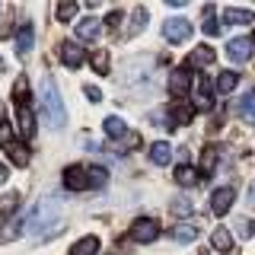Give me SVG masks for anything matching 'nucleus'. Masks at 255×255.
Masks as SVG:
<instances>
[{"label":"nucleus","instance_id":"1","mask_svg":"<svg viewBox=\"0 0 255 255\" xmlns=\"http://www.w3.org/2000/svg\"><path fill=\"white\" fill-rule=\"evenodd\" d=\"M61 198H38V204H32V211L22 217V230L29 236H48V233H61Z\"/></svg>","mask_w":255,"mask_h":255},{"label":"nucleus","instance_id":"2","mask_svg":"<svg viewBox=\"0 0 255 255\" xmlns=\"http://www.w3.org/2000/svg\"><path fill=\"white\" fill-rule=\"evenodd\" d=\"M38 93H42V109H45V118L51 122L54 128H64L67 125V109L61 102V93H58V83L51 77H42L38 83Z\"/></svg>","mask_w":255,"mask_h":255},{"label":"nucleus","instance_id":"3","mask_svg":"<svg viewBox=\"0 0 255 255\" xmlns=\"http://www.w3.org/2000/svg\"><path fill=\"white\" fill-rule=\"evenodd\" d=\"M255 54V38H246V35H236L227 42V58L233 64H246Z\"/></svg>","mask_w":255,"mask_h":255},{"label":"nucleus","instance_id":"4","mask_svg":"<svg viewBox=\"0 0 255 255\" xmlns=\"http://www.w3.org/2000/svg\"><path fill=\"white\" fill-rule=\"evenodd\" d=\"M156 236H159V223L153 217H137L131 223V239H134V243L147 246V243H153Z\"/></svg>","mask_w":255,"mask_h":255},{"label":"nucleus","instance_id":"5","mask_svg":"<svg viewBox=\"0 0 255 255\" xmlns=\"http://www.w3.org/2000/svg\"><path fill=\"white\" fill-rule=\"evenodd\" d=\"M163 35H166V42H172V45H182V42H188V35H191V22L188 19H166L163 22Z\"/></svg>","mask_w":255,"mask_h":255},{"label":"nucleus","instance_id":"6","mask_svg":"<svg viewBox=\"0 0 255 255\" xmlns=\"http://www.w3.org/2000/svg\"><path fill=\"white\" fill-rule=\"evenodd\" d=\"M61 61H64V67L77 70V67H83L86 54H83V48H80L77 42H64V45H61Z\"/></svg>","mask_w":255,"mask_h":255},{"label":"nucleus","instance_id":"7","mask_svg":"<svg viewBox=\"0 0 255 255\" xmlns=\"http://www.w3.org/2000/svg\"><path fill=\"white\" fill-rule=\"evenodd\" d=\"M233 198H236V191L230 188V185H223V188H217L211 195V211L217 214V217H223V214L230 211V204H233Z\"/></svg>","mask_w":255,"mask_h":255},{"label":"nucleus","instance_id":"8","mask_svg":"<svg viewBox=\"0 0 255 255\" xmlns=\"http://www.w3.org/2000/svg\"><path fill=\"white\" fill-rule=\"evenodd\" d=\"M64 185H67L70 191H83V188H90L86 169H83V166H67V169H64Z\"/></svg>","mask_w":255,"mask_h":255},{"label":"nucleus","instance_id":"9","mask_svg":"<svg viewBox=\"0 0 255 255\" xmlns=\"http://www.w3.org/2000/svg\"><path fill=\"white\" fill-rule=\"evenodd\" d=\"M236 115L243 118V122L255 125V90H246L243 96H239V102H236Z\"/></svg>","mask_w":255,"mask_h":255},{"label":"nucleus","instance_id":"10","mask_svg":"<svg viewBox=\"0 0 255 255\" xmlns=\"http://www.w3.org/2000/svg\"><path fill=\"white\" fill-rule=\"evenodd\" d=\"M99 32H102V22L93 19V16H86V19L77 22V38L80 42H93V38H99Z\"/></svg>","mask_w":255,"mask_h":255},{"label":"nucleus","instance_id":"11","mask_svg":"<svg viewBox=\"0 0 255 255\" xmlns=\"http://www.w3.org/2000/svg\"><path fill=\"white\" fill-rule=\"evenodd\" d=\"M188 90H191L188 67H179V70H172V77H169V93H172V96H185Z\"/></svg>","mask_w":255,"mask_h":255},{"label":"nucleus","instance_id":"12","mask_svg":"<svg viewBox=\"0 0 255 255\" xmlns=\"http://www.w3.org/2000/svg\"><path fill=\"white\" fill-rule=\"evenodd\" d=\"M211 64H214V48L211 45H198L195 51L188 54V64H185V67L191 70V67H211Z\"/></svg>","mask_w":255,"mask_h":255},{"label":"nucleus","instance_id":"13","mask_svg":"<svg viewBox=\"0 0 255 255\" xmlns=\"http://www.w3.org/2000/svg\"><path fill=\"white\" fill-rule=\"evenodd\" d=\"M32 45H35V32H32V26L26 22V26H19V32H16V54L26 58L32 51Z\"/></svg>","mask_w":255,"mask_h":255},{"label":"nucleus","instance_id":"14","mask_svg":"<svg viewBox=\"0 0 255 255\" xmlns=\"http://www.w3.org/2000/svg\"><path fill=\"white\" fill-rule=\"evenodd\" d=\"M223 22H227V26H249V22H252V10L227 6V10H223Z\"/></svg>","mask_w":255,"mask_h":255},{"label":"nucleus","instance_id":"15","mask_svg":"<svg viewBox=\"0 0 255 255\" xmlns=\"http://www.w3.org/2000/svg\"><path fill=\"white\" fill-rule=\"evenodd\" d=\"M195 102L201 109H211L214 106V93H211V80L207 77H198V86H195Z\"/></svg>","mask_w":255,"mask_h":255},{"label":"nucleus","instance_id":"16","mask_svg":"<svg viewBox=\"0 0 255 255\" xmlns=\"http://www.w3.org/2000/svg\"><path fill=\"white\" fill-rule=\"evenodd\" d=\"M211 246H214L217 252H230V249H233V233H230L227 227H217V230L211 233Z\"/></svg>","mask_w":255,"mask_h":255},{"label":"nucleus","instance_id":"17","mask_svg":"<svg viewBox=\"0 0 255 255\" xmlns=\"http://www.w3.org/2000/svg\"><path fill=\"white\" fill-rule=\"evenodd\" d=\"M6 153H10L13 166H26L29 163V150H26V143H19V140H6Z\"/></svg>","mask_w":255,"mask_h":255},{"label":"nucleus","instance_id":"18","mask_svg":"<svg viewBox=\"0 0 255 255\" xmlns=\"http://www.w3.org/2000/svg\"><path fill=\"white\" fill-rule=\"evenodd\" d=\"M150 159H153L156 166H166V163L172 159V147H169L166 140H156L153 147H150Z\"/></svg>","mask_w":255,"mask_h":255},{"label":"nucleus","instance_id":"19","mask_svg":"<svg viewBox=\"0 0 255 255\" xmlns=\"http://www.w3.org/2000/svg\"><path fill=\"white\" fill-rule=\"evenodd\" d=\"M19 134H22V137H32V134H35V115H32V109L29 106H22L19 109Z\"/></svg>","mask_w":255,"mask_h":255},{"label":"nucleus","instance_id":"20","mask_svg":"<svg viewBox=\"0 0 255 255\" xmlns=\"http://www.w3.org/2000/svg\"><path fill=\"white\" fill-rule=\"evenodd\" d=\"M99 252V239L96 236H83L80 243H74V249H70V255H96Z\"/></svg>","mask_w":255,"mask_h":255},{"label":"nucleus","instance_id":"21","mask_svg":"<svg viewBox=\"0 0 255 255\" xmlns=\"http://www.w3.org/2000/svg\"><path fill=\"white\" fill-rule=\"evenodd\" d=\"M172 239H175V243H195V239H198V227H195V223H179V227L172 230Z\"/></svg>","mask_w":255,"mask_h":255},{"label":"nucleus","instance_id":"22","mask_svg":"<svg viewBox=\"0 0 255 255\" xmlns=\"http://www.w3.org/2000/svg\"><path fill=\"white\" fill-rule=\"evenodd\" d=\"M191 118H195V109H191V106H182V102H175V106H172V128L188 125Z\"/></svg>","mask_w":255,"mask_h":255},{"label":"nucleus","instance_id":"23","mask_svg":"<svg viewBox=\"0 0 255 255\" xmlns=\"http://www.w3.org/2000/svg\"><path fill=\"white\" fill-rule=\"evenodd\" d=\"M102 128H106V134H109V137H125V134H128V125L122 122V118H115V115H112V118H106V122H102Z\"/></svg>","mask_w":255,"mask_h":255},{"label":"nucleus","instance_id":"24","mask_svg":"<svg viewBox=\"0 0 255 255\" xmlns=\"http://www.w3.org/2000/svg\"><path fill=\"white\" fill-rule=\"evenodd\" d=\"M239 83V74H233V70H223V74H217V93H233Z\"/></svg>","mask_w":255,"mask_h":255},{"label":"nucleus","instance_id":"25","mask_svg":"<svg viewBox=\"0 0 255 255\" xmlns=\"http://www.w3.org/2000/svg\"><path fill=\"white\" fill-rule=\"evenodd\" d=\"M201 29H204L207 38H217L220 35V22L214 19V6H204V26Z\"/></svg>","mask_w":255,"mask_h":255},{"label":"nucleus","instance_id":"26","mask_svg":"<svg viewBox=\"0 0 255 255\" xmlns=\"http://www.w3.org/2000/svg\"><path fill=\"white\" fill-rule=\"evenodd\" d=\"M19 233H22V217H13V220L3 227V233H0V243H13Z\"/></svg>","mask_w":255,"mask_h":255},{"label":"nucleus","instance_id":"27","mask_svg":"<svg viewBox=\"0 0 255 255\" xmlns=\"http://www.w3.org/2000/svg\"><path fill=\"white\" fill-rule=\"evenodd\" d=\"M86 179H90V188H102L106 179H109V172L102 169V166H90V169H86Z\"/></svg>","mask_w":255,"mask_h":255},{"label":"nucleus","instance_id":"28","mask_svg":"<svg viewBox=\"0 0 255 255\" xmlns=\"http://www.w3.org/2000/svg\"><path fill=\"white\" fill-rule=\"evenodd\" d=\"M175 182H179V185H198V172L191 169V166H179V169H175Z\"/></svg>","mask_w":255,"mask_h":255},{"label":"nucleus","instance_id":"29","mask_svg":"<svg viewBox=\"0 0 255 255\" xmlns=\"http://www.w3.org/2000/svg\"><path fill=\"white\" fill-rule=\"evenodd\" d=\"M16 204H19V195H16V191L3 195V198H0V214H3V217H6V214H13V211H16Z\"/></svg>","mask_w":255,"mask_h":255},{"label":"nucleus","instance_id":"30","mask_svg":"<svg viewBox=\"0 0 255 255\" xmlns=\"http://www.w3.org/2000/svg\"><path fill=\"white\" fill-rule=\"evenodd\" d=\"M54 16H58L61 22H70V19L77 16V3H74V0H67V3H61V6H58V13H54Z\"/></svg>","mask_w":255,"mask_h":255},{"label":"nucleus","instance_id":"31","mask_svg":"<svg viewBox=\"0 0 255 255\" xmlns=\"http://www.w3.org/2000/svg\"><path fill=\"white\" fill-rule=\"evenodd\" d=\"M214 166H217V150L207 147V150H204V156H201V169H204V175H207V172H214Z\"/></svg>","mask_w":255,"mask_h":255},{"label":"nucleus","instance_id":"32","mask_svg":"<svg viewBox=\"0 0 255 255\" xmlns=\"http://www.w3.org/2000/svg\"><path fill=\"white\" fill-rule=\"evenodd\" d=\"M93 67H96V74H109V54L106 51H96L93 54Z\"/></svg>","mask_w":255,"mask_h":255},{"label":"nucleus","instance_id":"33","mask_svg":"<svg viewBox=\"0 0 255 255\" xmlns=\"http://www.w3.org/2000/svg\"><path fill=\"white\" fill-rule=\"evenodd\" d=\"M143 22H147V10H143V6H137V10H134V19H131V32H140Z\"/></svg>","mask_w":255,"mask_h":255},{"label":"nucleus","instance_id":"34","mask_svg":"<svg viewBox=\"0 0 255 255\" xmlns=\"http://www.w3.org/2000/svg\"><path fill=\"white\" fill-rule=\"evenodd\" d=\"M236 233H239V239H249L252 236V223L249 220H236Z\"/></svg>","mask_w":255,"mask_h":255},{"label":"nucleus","instance_id":"35","mask_svg":"<svg viewBox=\"0 0 255 255\" xmlns=\"http://www.w3.org/2000/svg\"><path fill=\"white\" fill-rule=\"evenodd\" d=\"M83 93H86V99H93V102H102V93H99V86H83Z\"/></svg>","mask_w":255,"mask_h":255},{"label":"nucleus","instance_id":"36","mask_svg":"<svg viewBox=\"0 0 255 255\" xmlns=\"http://www.w3.org/2000/svg\"><path fill=\"white\" fill-rule=\"evenodd\" d=\"M172 211L175 214H191V204L188 201H172Z\"/></svg>","mask_w":255,"mask_h":255},{"label":"nucleus","instance_id":"37","mask_svg":"<svg viewBox=\"0 0 255 255\" xmlns=\"http://www.w3.org/2000/svg\"><path fill=\"white\" fill-rule=\"evenodd\" d=\"M118 22H122V13H109V19H106V26H118Z\"/></svg>","mask_w":255,"mask_h":255},{"label":"nucleus","instance_id":"38","mask_svg":"<svg viewBox=\"0 0 255 255\" xmlns=\"http://www.w3.org/2000/svg\"><path fill=\"white\" fill-rule=\"evenodd\" d=\"M6 179H10V169H6V166H3V163H0V185H3V182H6Z\"/></svg>","mask_w":255,"mask_h":255},{"label":"nucleus","instance_id":"39","mask_svg":"<svg viewBox=\"0 0 255 255\" xmlns=\"http://www.w3.org/2000/svg\"><path fill=\"white\" fill-rule=\"evenodd\" d=\"M249 204H255V182L249 185Z\"/></svg>","mask_w":255,"mask_h":255}]
</instances>
